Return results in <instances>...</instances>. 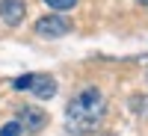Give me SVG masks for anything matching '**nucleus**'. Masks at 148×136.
I'll return each mask as SVG.
<instances>
[{"mask_svg": "<svg viewBox=\"0 0 148 136\" xmlns=\"http://www.w3.org/2000/svg\"><path fill=\"white\" fill-rule=\"evenodd\" d=\"M101 115H104V98H101L98 89H83V92H77V95L71 98L68 109H65L68 130L77 133V136L92 133L95 124L101 121Z\"/></svg>", "mask_w": 148, "mask_h": 136, "instance_id": "nucleus-1", "label": "nucleus"}, {"mask_svg": "<svg viewBox=\"0 0 148 136\" xmlns=\"http://www.w3.org/2000/svg\"><path fill=\"white\" fill-rule=\"evenodd\" d=\"M71 30V24L59 15H45L39 24H36V33L42 36V39H59V36H65Z\"/></svg>", "mask_w": 148, "mask_h": 136, "instance_id": "nucleus-2", "label": "nucleus"}, {"mask_svg": "<svg viewBox=\"0 0 148 136\" xmlns=\"http://www.w3.org/2000/svg\"><path fill=\"white\" fill-rule=\"evenodd\" d=\"M24 12H27V6H24V0H0V18H3L9 27H15V24H21Z\"/></svg>", "mask_w": 148, "mask_h": 136, "instance_id": "nucleus-3", "label": "nucleus"}, {"mask_svg": "<svg viewBox=\"0 0 148 136\" xmlns=\"http://www.w3.org/2000/svg\"><path fill=\"white\" fill-rule=\"evenodd\" d=\"M30 92H33L36 98H42V101H47V98L56 95V83H53V77H47V74H33Z\"/></svg>", "mask_w": 148, "mask_h": 136, "instance_id": "nucleus-4", "label": "nucleus"}, {"mask_svg": "<svg viewBox=\"0 0 148 136\" xmlns=\"http://www.w3.org/2000/svg\"><path fill=\"white\" fill-rule=\"evenodd\" d=\"M18 124L27 127V130H42V127H45V113H42V109H36V107H24Z\"/></svg>", "mask_w": 148, "mask_h": 136, "instance_id": "nucleus-5", "label": "nucleus"}, {"mask_svg": "<svg viewBox=\"0 0 148 136\" xmlns=\"http://www.w3.org/2000/svg\"><path fill=\"white\" fill-rule=\"evenodd\" d=\"M21 133H24V127L18 124V121H9V124L0 127V136H21Z\"/></svg>", "mask_w": 148, "mask_h": 136, "instance_id": "nucleus-6", "label": "nucleus"}, {"mask_svg": "<svg viewBox=\"0 0 148 136\" xmlns=\"http://www.w3.org/2000/svg\"><path fill=\"white\" fill-rule=\"evenodd\" d=\"M45 3L51 6V9H71L77 0H45Z\"/></svg>", "mask_w": 148, "mask_h": 136, "instance_id": "nucleus-7", "label": "nucleus"}, {"mask_svg": "<svg viewBox=\"0 0 148 136\" xmlns=\"http://www.w3.org/2000/svg\"><path fill=\"white\" fill-rule=\"evenodd\" d=\"M136 3H142V6H148V0H136Z\"/></svg>", "mask_w": 148, "mask_h": 136, "instance_id": "nucleus-8", "label": "nucleus"}]
</instances>
